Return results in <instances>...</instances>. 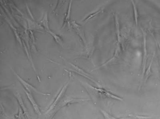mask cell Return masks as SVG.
Here are the masks:
<instances>
[{"label":"cell","instance_id":"6da1fadb","mask_svg":"<svg viewBox=\"0 0 160 119\" xmlns=\"http://www.w3.org/2000/svg\"><path fill=\"white\" fill-rule=\"evenodd\" d=\"M88 99H78L73 98L72 97H68L62 101L60 102L56 107L51 112V119H52L54 116L58 112L62 107L69 105L73 104V103H79L85 101Z\"/></svg>","mask_w":160,"mask_h":119},{"label":"cell","instance_id":"7a4b0ae2","mask_svg":"<svg viewBox=\"0 0 160 119\" xmlns=\"http://www.w3.org/2000/svg\"><path fill=\"white\" fill-rule=\"evenodd\" d=\"M68 83L66 84L65 86H64L62 87V88L60 90L58 94H57L52 104H51L49 108H48L47 112H46V114H48L49 113H51L52 111V110L56 107L58 103L61 101V99L63 96L64 94H65L66 90L67 88H68Z\"/></svg>","mask_w":160,"mask_h":119},{"label":"cell","instance_id":"3957f363","mask_svg":"<svg viewBox=\"0 0 160 119\" xmlns=\"http://www.w3.org/2000/svg\"><path fill=\"white\" fill-rule=\"evenodd\" d=\"M15 74L16 76H17V77H18V80H19L20 82L21 83V84H22V86H23L24 88L25 89V91H26L30 93H31H31L33 92H34L38 93V94H42V95H43L47 96L50 95V94H44V93L40 92L38 91V90H37L35 87H34L33 86L31 85V84H28V83L25 81V80H23L22 78H21L18 75V74H16V73H15Z\"/></svg>","mask_w":160,"mask_h":119},{"label":"cell","instance_id":"277c9868","mask_svg":"<svg viewBox=\"0 0 160 119\" xmlns=\"http://www.w3.org/2000/svg\"><path fill=\"white\" fill-rule=\"evenodd\" d=\"M25 93L26 94L27 97H28V100H29L30 103H31V104L32 105L35 112H36L37 114L38 115H41V113L39 106H38L36 102L35 101L33 97L31 95V93L28 92L26 91H25Z\"/></svg>","mask_w":160,"mask_h":119},{"label":"cell","instance_id":"5b68a950","mask_svg":"<svg viewBox=\"0 0 160 119\" xmlns=\"http://www.w3.org/2000/svg\"><path fill=\"white\" fill-rule=\"evenodd\" d=\"M41 22L42 23V24L45 27L46 29L48 30V31H49V28H48V14H45V16L43 18L42 21H41Z\"/></svg>","mask_w":160,"mask_h":119},{"label":"cell","instance_id":"8992f818","mask_svg":"<svg viewBox=\"0 0 160 119\" xmlns=\"http://www.w3.org/2000/svg\"><path fill=\"white\" fill-rule=\"evenodd\" d=\"M16 97L17 100H18V101L19 103L20 106L22 107V109L24 110V113H25V112H26V108L23 103H22V99L21 98V97H20V94H17Z\"/></svg>","mask_w":160,"mask_h":119},{"label":"cell","instance_id":"52a82bcc","mask_svg":"<svg viewBox=\"0 0 160 119\" xmlns=\"http://www.w3.org/2000/svg\"><path fill=\"white\" fill-rule=\"evenodd\" d=\"M50 33L51 34V35L52 36V37H54L56 41L58 43V44H61V45H62V41L59 37L56 35L55 34H54L53 33H52V32H50Z\"/></svg>","mask_w":160,"mask_h":119}]
</instances>
